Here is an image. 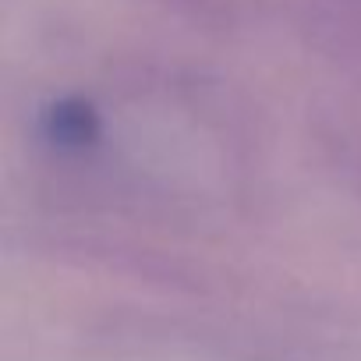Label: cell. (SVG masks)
<instances>
[{"label":"cell","mask_w":361,"mask_h":361,"mask_svg":"<svg viewBox=\"0 0 361 361\" xmlns=\"http://www.w3.org/2000/svg\"><path fill=\"white\" fill-rule=\"evenodd\" d=\"M99 135H103V121L96 106L85 99L68 96L50 103L43 114V138L64 156H85V149H92Z\"/></svg>","instance_id":"cell-1"}]
</instances>
